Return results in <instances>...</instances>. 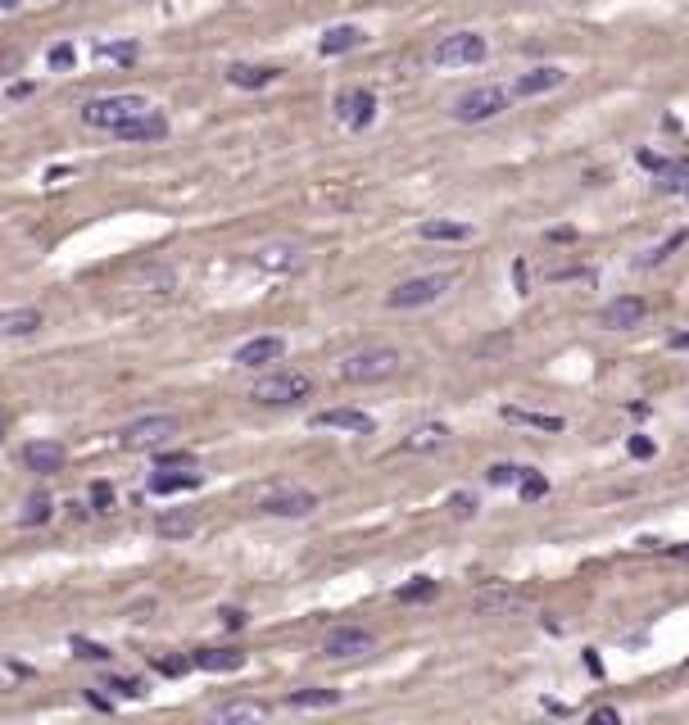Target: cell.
Segmentation results:
<instances>
[{
    "mask_svg": "<svg viewBox=\"0 0 689 725\" xmlns=\"http://www.w3.org/2000/svg\"><path fill=\"white\" fill-rule=\"evenodd\" d=\"M218 616H223V625H227V630H241V625H245V612H241V607H223Z\"/></svg>",
    "mask_w": 689,
    "mask_h": 725,
    "instance_id": "44",
    "label": "cell"
},
{
    "mask_svg": "<svg viewBox=\"0 0 689 725\" xmlns=\"http://www.w3.org/2000/svg\"><path fill=\"white\" fill-rule=\"evenodd\" d=\"M114 136H119V141H163V136H168V119H163L159 110H150V114H141V119L114 127Z\"/></svg>",
    "mask_w": 689,
    "mask_h": 725,
    "instance_id": "16",
    "label": "cell"
},
{
    "mask_svg": "<svg viewBox=\"0 0 689 725\" xmlns=\"http://www.w3.org/2000/svg\"><path fill=\"white\" fill-rule=\"evenodd\" d=\"M277 78H281V73H277L273 64H232V68H227V82H232V87H241V91L273 87Z\"/></svg>",
    "mask_w": 689,
    "mask_h": 725,
    "instance_id": "17",
    "label": "cell"
},
{
    "mask_svg": "<svg viewBox=\"0 0 689 725\" xmlns=\"http://www.w3.org/2000/svg\"><path fill=\"white\" fill-rule=\"evenodd\" d=\"M264 717H268L264 703H227V708H218V721H264Z\"/></svg>",
    "mask_w": 689,
    "mask_h": 725,
    "instance_id": "30",
    "label": "cell"
},
{
    "mask_svg": "<svg viewBox=\"0 0 689 725\" xmlns=\"http://www.w3.org/2000/svg\"><path fill=\"white\" fill-rule=\"evenodd\" d=\"M340 110H345L350 127H368V122H372V114H377V96H372V91H354V96H340Z\"/></svg>",
    "mask_w": 689,
    "mask_h": 725,
    "instance_id": "24",
    "label": "cell"
},
{
    "mask_svg": "<svg viewBox=\"0 0 689 725\" xmlns=\"http://www.w3.org/2000/svg\"><path fill=\"white\" fill-rule=\"evenodd\" d=\"M18 5H23V0H0V9H18Z\"/></svg>",
    "mask_w": 689,
    "mask_h": 725,
    "instance_id": "50",
    "label": "cell"
},
{
    "mask_svg": "<svg viewBox=\"0 0 689 725\" xmlns=\"http://www.w3.org/2000/svg\"><path fill=\"white\" fill-rule=\"evenodd\" d=\"M18 521H23V526H37V521H50V494H32Z\"/></svg>",
    "mask_w": 689,
    "mask_h": 725,
    "instance_id": "33",
    "label": "cell"
},
{
    "mask_svg": "<svg viewBox=\"0 0 689 725\" xmlns=\"http://www.w3.org/2000/svg\"><path fill=\"white\" fill-rule=\"evenodd\" d=\"M472 612L476 616H517V612H527V594L495 581V585H485V590L472 594Z\"/></svg>",
    "mask_w": 689,
    "mask_h": 725,
    "instance_id": "9",
    "label": "cell"
},
{
    "mask_svg": "<svg viewBox=\"0 0 689 725\" xmlns=\"http://www.w3.org/2000/svg\"><path fill=\"white\" fill-rule=\"evenodd\" d=\"M644 313H649V304H644V299L621 295V299H612V304H603V309H599V327H603V331H631V327H640V322H644Z\"/></svg>",
    "mask_w": 689,
    "mask_h": 725,
    "instance_id": "10",
    "label": "cell"
},
{
    "mask_svg": "<svg viewBox=\"0 0 689 725\" xmlns=\"http://www.w3.org/2000/svg\"><path fill=\"white\" fill-rule=\"evenodd\" d=\"M567 82V73L562 68H553V64H545V68H531V73H522L517 78V96H545V91H558Z\"/></svg>",
    "mask_w": 689,
    "mask_h": 725,
    "instance_id": "18",
    "label": "cell"
},
{
    "mask_svg": "<svg viewBox=\"0 0 689 725\" xmlns=\"http://www.w3.org/2000/svg\"><path fill=\"white\" fill-rule=\"evenodd\" d=\"M672 553H676V558H689V544H672Z\"/></svg>",
    "mask_w": 689,
    "mask_h": 725,
    "instance_id": "49",
    "label": "cell"
},
{
    "mask_svg": "<svg viewBox=\"0 0 689 725\" xmlns=\"http://www.w3.org/2000/svg\"><path fill=\"white\" fill-rule=\"evenodd\" d=\"M105 689H114V694H123V699H141L145 689H141V680H128V676H110L105 680Z\"/></svg>",
    "mask_w": 689,
    "mask_h": 725,
    "instance_id": "39",
    "label": "cell"
},
{
    "mask_svg": "<svg viewBox=\"0 0 689 725\" xmlns=\"http://www.w3.org/2000/svg\"><path fill=\"white\" fill-rule=\"evenodd\" d=\"M308 394H313V376H304V372H273V376H264L250 390V399L268 404V408H290V404H299Z\"/></svg>",
    "mask_w": 689,
    "mask_h": 725,
    "instance_id": "2",
    "label": "cell"
},
{
    "mask_svg": "<svg viewBox=\"0 0 689 725\" xmlns=\"http://www.w3.org/2000/svg\"><path fill=\"white\" fill-rule=\"evenodd\" d=\"M672 350H689V331H681V336H672Z\"/></svg>",
    "mask_w": 689,
    "mask_h": 725,
    "instance_id": "48",
    "label": "cell"
},
{
    "mask_svg": "<svg viewBox=\"0 0 689 725\" xmlns=\"http://www.w3.org/2000/svg\"><path fill=\"white\" fill-rule=\"evenodd\" d=\"M590 721H594V725H617V721H621V712H617V708H599Z\"/></svg>",
    "mask_w": 689,
    "mask_h": 725,
    "instance_id": "46",
    "label": "cell"
},
{
    "mask_svg": "<svg viewBox=\"0 0 689 725\" xmlns=\"http://www.w3.org/2000/svg\"><path fill=\"white\" fill-rule=\"evenodd\" d=\"M195 526H200V517L195 512H159L154 517V535L159 540H186V535H195Z\"/></svg>",
    "mask_w": 689,
    "mask_h": 725,
    "instance_id": "20",
    "label": "cell"
},
{
    "mask_svg": "<svg viewBox=\"0 0 689 725\" xmlns=\"http://www.w3.org/2000/svg\"><path fill=\"white\" fill-rule=\"evenodd\" d=\"M154 105L145 100V96H132V91H123V96H100V100H87L82 105V122L87 127H100V131H114V127H123V122L141 119V114H150Z\"/></svg>",
    "mask_w": 689,
    "mask_h": 725,
    "instance_id": "1",
    "label": "cell"
},
{
    "mask_svg": "<svg viewBox=\"0 0 689 725\" xmlns=\"http://www.w3.org/2000/svg\"><path fill=\"white\" fill-rule=\"evenodd\" d=\"M68 644H73V653H78L82 662H110V657H114L105 644H91V639H82V635H73Z\"/></svg>",
    "mask_w": 689,
    "mask_h": 725,
    "instance_id": "34",
    "label": "cell"
},
{
    "mask_svg": "<svg viewBox=\"0 0 689 725\" xmlns=\"http://www.w3.org/2000/svg\"><path fill=\"white\" fill-rule=\"evenodd\" d=\"M259 508L268 517H308L318 508V494H308V489H273V494L259 499Z\"/></svg>",
    "mask_w": 689,
    "mask_h": 725,
    "instance_id": "11",
    "label": "cell"
},
{
    "mask_svg": "<svg viewBox=\"0 0 689 725\" xmlns=\"http://www.w3.org/2000/svg\"><path fill=\"white\" fill-rule=\"evenodd\" d=\"M91 503H96V512H114V485L96 481L91 485Z\"/></svg>",
    "mask_w": 689,
    "mask_h": 725,
    "instance_id": "38",
    "label": "cell"
},
{
    "mask_svg": "<svg viewBox=\"0 0 689 725\" xmlns=\"http://www.w3.org/2000/svg\"><path fill=\"white\" fill-rule=\"evenodd\" d=\"M444 445H449V426H440V422L417 426L413 436L404 440V449H413V454H431V449H444Z\"/></svg>",
    "mask_w": 689,
    "mask_h": 725,
    "instance_id": "25",
    "label": "cell"
},
{
    "mask_svg": "<svg viewBox=\"0 0 689 725\" xmlns=\"http://www.w3.org/2000/svg\"><path fill=\"white\" fill-rule=\"evenodd\" d=\"M182 431V422L177 417H168V413H150V417H137V422H128L123 431H119V445L123 449H159L163 440H172Z\"/></svg>",
    "mask_w": 689,
    "mask_h": 725,
    "instance_id": "4",
    "label": "cell"
},
{
    "mask_svg": "<svg viewBox=\"0 0 689 725\" xmlns=\"http://www.w3.org/2000/svg\"><path fill=\"white\" fill-rule=\"evenodd\" d=\"M377 648V635L372 630H363V625H336V630H327V639H322V653L327 657H368Z\"/></svg>",
    "mask_w": 689,
    "mask_h": 725,
    "instance_id": "8",
    "label": "cell"
},
{
    "mask_svg": "<svg viewBox=\"0 0 689 725\" xmlns=\"http://www.w3.org/2000/svg\"><path fill=\"white\" fill-rule=\"evenodd\" d=\"M191 662H195L200 671H241V667H245V653H241V648H200Z\"/></svg>",
    "mask_w": 689,
    "mask_h": 725,
    "instance_id": "21",
    "label": "cell"
},
{
    "mask_svg": "<svg viewBox=\"0 0 689 725\" xmlns=\"http://www.w3.org/2000/svg\"><path fill=\"white\" fill-rule=\"evenodd\" d=\"M508 422H522V426H540V431H562V417H549V413H527V408H504Z\"/></svg>",
    "mask_w": 689,
    "mask_h": 725,
    "instance_id": "29",
    "label": "cell"
},
{
    "mask_svg": "<svg viewBox=\"0 0 689 725\" xmlns=\"http://www.w3.org/2000/svg\"><path fill=\"white\" fill-rule=\"evenodd\" d=\"M363 41H368V32H363V27L340 23V27H331V32L318 41V50H322V55H345V50H359Z\"/></svg>",
    "mask_w": 689,
    "mask_h": 725,
    "instance_id": "19",
    "label": "cell"
},
{
    "mask_svg": "<svg viewBox=\"0 0 689 725\" xmlns=\"http://www.w3.org/2000/svg\"><path fill=\"white\" fill-rule=\"evenodd\" d=\"M449 286H454V277H449V272H426V277H413V281H404V286H395V290L386 295V309H422V304H435Z\"/></svg>",
    "mask_w": 689,
    "mask_h": 725,
    "instance_id": "5",
    "label": "cell"
},
{
    "mask_svg": "<svg viewBox=\"0 0 689 725\" xmlns=\"http://www.w3.org/2000/svg\"><path fill=\"white\" fill-rule=\"evenodd\" d=\"M635 458H653V440H644V436H631V445H626Z\"/></svg>",
    "mask_w": 689,
    "mask_h": 725,
    "instance_id": "43",
    "label": "cell"
},
{
    "mask_svg": "<svg viewBox=\"0 0 689 725\" xmlns=\"http://www.w3.org/2000/svg\"><path fill=\"white\" fill-rule=\"evenodd\" d=\"M41 327L37 309H0V336H32Z\"/></svg>",
    "mask_w": 689,
    "mask_h": 725,
    "instance_id": "23",
    "label": "cell"
},
{
    "mask_svg": "<svg viewBox=\"0 0 689 725\" xmlns=\"http://www.w3.org/2000/svg\"><path fill=\"white\" fill-rule=\"evenodd\" d=\"M137 55H141L137 41H114V46L105 41V46H96V59H114V64H132Z\"/></svg>",
    "mask_w": 689,
    "mask_h": 725,
    "instance_id": "31",
    "label": "cell"
},
{
    "mask_svg": "<svg viewBox=\"0 0 689 725\" xmlns=\"http://www.w3.org/2000/svg\"><path fill=\"white\" fill-rule=\"evenodd\" d=\"M431 59H435L440 68H467V64H481V59H485V37H476V32L440 37L435 50H431Z\"/></svg>",
    "mask_w": 689,
    "mask_h": 725,
    "instance_id": "6",
    "label": "cell"
},
{
    "mask_svg": "<svg viewBox=\"0 0 689 725\" xmlns=\"http://www.w3.org/2000/svg\"><path fill=\"white\" fill-rule=\"evenodd\" d=\"M313 426H331V431H350V436H372L377 431V422L359 408H327V413L313 417Z\"/></svg>",
    "mask_w": 689,
    "mask_h": 725,
    "instance_id": "13",
    "label": "cell"
},
{
    "mask_svg": "<svg viewBox=\"0 0 689 725\" xmlns=\"http://www.w3.org/2000/svg\"><path fill=\"white\" fill-rule=\"evenodd\" d=\"M685 241H689V232H676V236H667V241L658 245L653 254H644V258H640V268H658L663 258H672V254H676V249H681Z\"/></svg>",
    "mask_w": 689,
    "mask_h": 725,
    "instance_id": "32",
    "label": "cell"
},
{
    "mask_svg": "<svg viewBox=\"0 0 689 725\" xmlns=\"http://www.w3.org/2000/svg\"><path fill=\"white\" fill-rule=\"evenodd\" d=\"M186 489H200V472H168V468H159L150 477V494H186Z\"/></svg>",
    "mask_w": 689,
    "mask_h": 725,
    "instance_id": "22",
    "label": "cell"
},
{
    "mask_svg": "<svg viewBox=\"0 0 689 725\" xmlns=\"http://www.w3.org/2000/svg\"><path fill=\"white\" fill-rule=\"evenodd\" d=\"M549 494V481L540 477V472H522V499L531 503V499H545Z\"/></svg>",
    "mask_w": 689,
    "mask_h": 725,
    "instance_id": "37",
    "label": "cell"
},
{
    "mask_svg": "<svg viewBox=\"0 0 689 725\" xmlns=\"http://www.w3.org/2000/svg\"><path fill=\"white\" fill-rule=\"evenodd\" d=\"M454 512H458V517H472V512H476V499H472V494H454Z\"/></svg>",
    "mask_w": 689,
    "mask_h": 725,
    "instance_id": "45",
    "label": "cell"
},
{
    "mask_svg": "<svg viewBox=\"0 0 689 725\" xmlns=\"http://www.w3.org/2000/svg\"><path fill=\"white\" fill-rule=\"evenodd\" d=\"M286 703H290V708H336L340 694H336V689H295Z\"/></svg>",
    "mask_w": 689,
    "mask_h": 725,
    "instance_id": "28",
    "label": "cell"
},
{
    "mask_svg": "<svg viewBox=\"0 0 689 725\" xmlns=\"http://www.w3.org/2000/svg\"><path fill=\"white\" fill-rule=\"evenodd\" d=\"M255 263L264 272H299L304 268V249L299 245H286V241H273L264 249H255Z\"/></svg>",
    "mask_w": 689,
    "mask_h": 725,
    "instance_id": "12",
    "label": "cell"
},
{
    "mask_svg": "<svg viewBox=\"0 0 689 725\" xmlns=\"http://www.w3.org/2000/svg\"><path fill=\"white\" fill-rule=\"evenodd\" d=\"M508 110V91L504 87H472L467 96L454 100V119L458 122H485Z\"/></svg>",
    "mask_w": 689,
    "mask_h": 725,
    "instance_id": "7",
    "label": "cell"
},
{
    "mask_svg": "<svg viewBox=\"0 0 689 725\" xmlns=\"http://www.w3.org/2000/svg\"><path fill=\"white\" fill-rule=\"evenodd\" d=\"M286 354V341L281 336H255V341H245L241 350H236V362L241 367H268Z\"/></svg>",
    "mask_w": 689,
    "mask_h": 725,
    "instance_id": "15",
    "label": "cell"
},
{
    "mask_svg": "<svg viewBox=\"0 0 689 725\" xmlns=\"http://www.w3.org/2000/svg\"><path fill=\"white\" fill-rule=\"evenodd\" d=\"M485 481L490 485H513V481H522V468H513V463H490V468H485Z\"/></svg>",
    "mask_w": 689,
    "mask_h": 725,
    "instance_id": "35",
    "label": "cell"
},
{
    "mask_svg": "<svg viewBox=\"0 0 689 725\" xmlns=\"http://www.w3.org/2000/svg\"><path fill=\"white\" fill-rule=\"evenodd\" d=\"M64 445H55V440H32V445H23V463H27V472H41V477H50V472H59L64 468Z\"/></svg>",
    "mask_w": 689,
    "mask_h": 725,
    "instance_id": "14",
    "label": "cell"
},
{
    "mask_svg": "<svg viewBox=\"0 0 689 725\" xmlns=\"http://www.w3.org/2000/svg\"><path fill=\"white\" fill-rule=\"evenodd\" d=\"M685 195H689V191H685Z\"/></svg>",
    "mask_w": 689,
    "mask_h": 725,
    "instance_id": "51",
    "label": "cell"
},
{
    "mask_svg": "<svg viewBox=\"0 0 689 725\" xmlns=\"http://www.w3.org/2000/svg\"><path fill=\"white\" fill-rule=\"evenodd\" d=\"M417 599H435V581H413V585H404L400 590V604H417Z\"/></svg>",
    "mask_w": 689,
    "mask_h": 725,
    "instance_id": "36",
    "label": "cell"
},
{
    "mask_svg": "<svg viewBox=\"0 0 689 725\" xmlns=\"http://www.w3.org/2000/svg\"><path fill=\"white\" fill-rule=\"evenodd\" d=\"M635 159H640V163H644V168H649V173H658V168H663V159H658V154H649V150H640V154H635Z\"/></svg>",
    "mask_w": 689,
    "mask_h": 725,
    "instance_id": "47",
    "label": "cell"
},
{
    "mask_svg": "<svg viewBox=\"0 0 689 725\" xmlns=\"http://www.w3.org/2000/svg\"><path fill=\"white\" fill-rule=\"evenodd\" d=\"M73 64V46H55L50 50V68H68Z\"/></svg>",
    "mask_w": 689,
    "mask_h": 725,
    "instance_id": "42",
    "label": "cell"
},
{
    "mask_svg": "<svg viewBox=\"0 0 689 725\" xmlns=\"http://www.w3.org/2000/svg\"><path fill=\"white\" fill-rule=\"evenodd\" d=\"M400 372V354L386 350V345H372V350H359L340 362V376L354 381V385H372V381H386Z\"/></svg>",
    "mask_w": 689,
    "mask_h": 725,
    "instance_id": "3",
    "label": "cell"
},
{
    "mask_svg": "<svg viewBox=\"0 0 689 725\" xmlns=\"http://www.w3.org/2000/svg\"><path fill=\"white\" fill-rule=\"evenodd\" d=\"M422 241H472V227L467 223H449V218H431V223H422Z\"/></svg>",
    "mask_w": 689,
    "mask_h": 725,
    "instance_id": "26",
    "label": "cell"
},
{
    "mask_svg": "<svg viewBox=\"0 0 689 725\" xmlns=\"http://www.w3.org/2000/svg\"><path fill=\"white\" fill-rule=\"evenodd\" d=\"M658 186H663V191H689V163L685 159H663Z\"/></svg>",
    "mask_w": 689,
    "mask_h": 725,
    "instance_id": "27",
    "label": "cell"
},
{
    "mask_svg": "<svg viewBox=\"0 0 689 725\" xmlns=\"http://www.w3.org/2000/svg\"><path fill=\"white\" fill-rule=\"evenodd\" d=\"M154 671H163V676H182V671H186V657H159V662H154Z\"/></svg>",
    "mask_w": 689,
    "mask_h": 725,
    "instance_id": "41",
    "label": "cell"
},
{
    "mask_svg": "<svg viewBox=\"0 0 689 725\" xmlns=\"http://www.w3.org/2000/svg\"><path fill=\"white\" fill-rule=\"evenodd\" d=\"M159 468H195V454H159Z\"/></svg>",
    "mask_w": 689,
    "mask_h": 725,
    "instance_id": "40",
    "label": "cell"
}]
</instances>
